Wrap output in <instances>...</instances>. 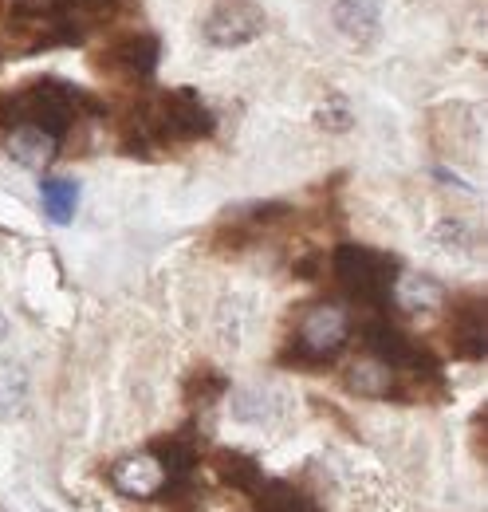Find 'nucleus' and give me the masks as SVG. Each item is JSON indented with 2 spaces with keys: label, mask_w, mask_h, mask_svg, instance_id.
<instances>
[{
  "label": "nucleus",
  "mask_w": 488,
  "mask_h": 512,
  "mask_svg": "<svg viewBox=\"0 0 488 512\" xmlns=\"http://www.w3.org/2000/svg\"><path fill=\"white\" fill-rule=\"evenodd\" d=\"M339 288L359 304H386L398 280V260L366 245H339L331 256Z\"/></svg>",
  "instance_id": "obj_1"
},
{
  "label": "nucleus",
  "mask_w": 488,
  "mask_h": 512,
  "mask_svg": "<svg viewBox=\"0 0 488 512\" xmlns=\"http://www.w3.org/2000/svg\"><path fill=\"white\" fill-rule=\"evenodd\" d=\"M79 91L75 87H67L60 79H40V83H32L28 91H20L16 99H8L4 103V119L8 123H36V127L52 130L56 138L67 134V127L75 123V107H79Z\"/></svg>",
  "instance_id": "obj_2"
},
{
  "label": "nucleus",
  "mask_w": 488,
  "mask_h": 512,
  "mask_svg": "<svg viewBox=\"0 0 488 512\" xmlns=\"http://www.w3.org/2000/svg\"><path fill=\"white\" fill-rule=\"evenodd\" d=\"M347 335H351V316L339 304H311L304 316H300V327H296V339H292V355L288 359L331 363L347 347Z\"/></svg>",
  "instance_id": "obj_3"
},
{
  "label": "nucleus",
  "mask_w": 488,
  "mask_h": 512,
  "mask_svg": "<svg viewBox=\"0 0 488 512\" xmlns=\"http://www.w3.org/2000/svg\"><path fill=\"white\" fill-rule=\"evenodd\" d=\"M264 32V8L252 0H225L205 20V40L217 48H241Z\"/></svg>",
  "instance_id": "obj_4"
},
{
  "label": "nucleus",
  "mask_w": 488,
  "mask_h": 512,
  "mask_svg": "<svg viewBox=\"0 0 488 512\" xmlns=\"http://www.w3.org/2000/svg\"><path fill=\"white\" fill-rule=\"evenodd\" d=\"M363 343H366V355L382 359V363L394 367V371H433V359H429L410 335H402L394 323H386V320L366 323Z\"/></svg>",
  "instance_id": "obj_5"
},
{
  "label": "nucleus",
  "mask_w": 488,
  "mask_h": 512,
  "mask_svg": "<svg viewBox=\"0 0 488 512\" xmlns=\"http://www.w3.org/2000/svg\"><path fill=\"white\" fill-rule=\"evenodd\" d=\"M111 485L130 501H154L158 489L166 485V469L158 465V457L150 449L146 453H130V457L111 465Z\"/></svg>",
  "instance_id": "obj_6"
},
{
  "label": "nucleus",
  "mask_w": 488,
  "mask_h": 512,
  "mask_svg": "<svg viewBox=\"0 0 488 512\" xmlns=\"http://www.w3.org/2000/svg\"><path fill=\"white\" fill-rule=\"evenodd\" d=\"M8 154L12 162H20L24 170H48L60 154V138L52 130L36 127V123H12L8 130Z\"/></svg>",
  "instance_id": "obj_7"
},
{
  "label": "nucleus",
  "mask_w": 488,
  "mask_h": 512,
  "mask_svg": "<svg viewBox=\"0 0 488 512\" xmlns=\"http://www.w3.org/2000/svg\"><path fill=\"white\" fill-rule=\"evenodd\" d=\"M449 343H453V355H461V359H481L485 355V308H481V300H465L453 312Z\"/></svg>",
  "instance_id": "obj_8"
},
{
  "label": "nucleus",
  "mask_w": 488,
  "mask_h": 512,
  "mask_svg": "<svg viewBox=\"0 0 488 512\" xmlns=\"http://www.w3.org/2000/svg\"><path fill=\"white\" fill-rule=\"evenodd\" d=\"M335 28L355 44H374L382 28V4L378 0H335Z\"/></svg>",
  "instance_id": "obj_9"
},
{
  "label": "nucleus",
  "mask_w": 488,
  "mask_h": 512,
  "mask_svg": "<svg viewBox=\"0 0 488 512\" xmlns=\"http://www.w3.org/2000/svg\"><path fill=\"white\" fill-rule=\"evenodd\" d=\"M213 473H217L221 485L237 489V493H244V497H252V489L264 481L260 461L248 457V453H241V449H217V453H213Z\"/></svg>",
  "instance_id": "obj_10"
},
{
  "label": "nucleus",
  "mask_w": 488,
  "mask_h": 512,
  "mask_svg": "<svg viewBox=\"0 0 488 512\" xmlns=\"http://www.w3.org/2000/svg\"><path fill=\"white\" fill-rule=\"evenodd\" d=\"M107 64L122 71L126 79H150L154 67H158V40L154 36H130L111 48V60Z\"/></svg>",
  "instance_id": "obj_11"
},
{
  "label": "nucleus",
  "mask_w": 488,
  "mask_h": 512,
  "mask_svg": "<svg viewBox=\"0 0 488 512\" xmlns=\"http://www.w3.org/2000/svg\"><path fill=\"white\" fill-rule=\"evenodd\" d=\"M347 386H351L355 394H363V398H390V394H398V371L386 367L382 359L366 355V359H359V363L347 371Z\"/></svg>",
  "instance_id": "obj_12"
},
{
  "label": "nucleus",
  "mask_w": 488,
  "mask_h": 512,
  "mask_svg": "<svg viewBox=\"0 0 488 512\" xmlns=\"http://www.w3.org/2000/svg\"><path fill=\"white\" fill-rule=\"evenodd\" d=\"M150 453L158 457V465L166 469V477H193L197 461H201V449L189 434H170V438H158Z\"/></svg>",
  "instance_id": "obj_13"
},
{
  "label": "nucleus",
  "mask_w": 488,
  "mask_h": 512,
  "mask_svg": "<svg viewBox=\"0 0 488 512\" xmlns=\"http://www.w3.org/2000/svg\"><path fill=\"white\" fill-rule=\"evenodd\" d=\"M256 512H315V501L292 481H260L252 489Z\"/></svg>",
  "instance_id": "obj_14"
},
{
  "label": "nucleus",
  "mask_w": 488,
  "mask_h": 512,
  "mask_svg": "<svg viewBox=\"0 0 488 512\" xmlns=\"http://www.w3.org/2000/svg\"><path fill=\"white\" fill-rule=\"evenodd\" d=\"M40 201H44V213L56 225H67L75 217V205H79V186L71 178H44L40 182Z\"/></svg>",
  "instance_id": "obj_15"
},
{
  "label": "nucleus",
  "mask_w": 488,
  "mask_h": 512,
  "mask_svg": "<svg viewBox=\"0 0 488 512\" xmlns=\"http://www.w3.org/2000/svg\"><path fill=\"white\" fill-rule=\"evenodd\" d=\"M158 501L170 512H201L205 509V493L197 489L193 477H166V485L158 489Z\"/></svg>",
  "instance_id": "obj_16"
},
{
  "label": "nucleus",
  "mask_w": 488,
  "mask_h": 512,
  "mask_svg": "<svg viewBox=\"0 0 488 512\" xmlns=\"http://www.w3.org/2000/svg\"><path fill=\"white\" fill-rule=\"evenodd\" d=\"M28 398V379L16 363H0V418H12L24 410Z\"/></svg>",
  "instance_id": "obj_17"
},
{
  "label": "nucleus",
  "mask_w": 488,
  "mask_h": 512,
  "mask_svg": "<svg viewBox=\"0 0 488 512\" xmlns=\"http://www.w3.org/2000/svg\"><path fill=\"white\" fill-rule=\"evenodd\" d=\"M394 288H398V300L406 304V308H433V304H441L445 300V292L426 280V276H406V280H394Z\"/></svg>",
  "instance_id": "obj_18"
},
{
  "label": "nucleus",
  "mask_w": 488,
  "mask_h": 512,
  "mask_svg": "<svg viewBox=\"0 0 488 512\" xmlns=\"http://www.w3.org/2000/svg\"><path fill=\"white\" fill-rule=\"evenodd\" d=\"M225 390H229V383H225L217 371H197V375L189 379V386H185V394H189L193 406H197V402L209 406V402H213L217 394H225Z\"/></svg>",
  "instance_id": "obj_19"
},
{
  "label": "nucleus",
  "mask_w": 488,
  "mask_h": 512,
  "mask_svg": "<svg viewBox=\"0 0 488 512\" xmlns=\"http://www.w3.org/2000/svg\"><path fill=\"white\" fill-rule=\"evenodd\" d=\"M319 127H331V130H347L351 127V107H347V99H327L323 107H319Z\"/></svg>",
  "instance_id": "obj_20"
},
{
  "label": "nucleus",
  "mask_w": 488,
  "mask_h": 512,
  "mask_svg": "<svg viewBox=\"0 0 488 512\" xmlns=\"http://www.w3.org/2000/svg\"><path fill=\"white\" fill-rule=\"evenodd\" d=\"M4 335H8V320L0 316V343H4Z\"/></svg>",
  "instance_id": "obj_21"
},
{
  "label": "nucleus",
  "mask_w": 488,
  "mask_h": 512,
  "mask_svg": "<svg viewBox=\"0 0 488 512\" xmlns=\"http://www.w3.org/2000/svg\"><path fill=\"white\" fill-rule=\"evenodd\" d=\"M0 512H4V509H0Z\"/></svg>",
  "instance_id": "obj_22"
}]
</instances>
